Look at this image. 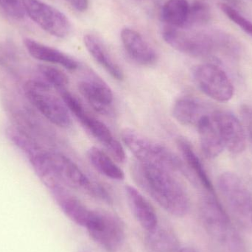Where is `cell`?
I'll return each instance as SVG.
<instances>
[{
    "mask_svg": "<svg viewBox=\"0 0 252 252\" xmlns=\"http://www.w3.org/2000/svg\"><path fill=\"white\" fill-rule=\"evenodd\" d=\"M30 159L37 174L49 188L61 185L82 191L107 204L113 201L112 195L104 186L87 176L66 156L41 150Z\"/></svg>",
    "mask_w": 252,
    "mask_h": 252,
    "instance_id": "obj_1",
    "label": "cell"
},
{
    "mask_svg": "<svg viewBox=\"0 0 252 252\" xmlns=\"http://www.w3.org/2000/svg\"><path fill=\"white\" fill-rule=\"evenodd\" d=\"M136 185L169 214L185 217L190 209V199L185 187L172 172L136 161L132 165Z\"/></svg>",
    "mask_w": 252,
    "mask_h": 252,
    "instance_id": "obj_2",
    "label": "cell"
},
{
    "mask_svg": "<svg viewBox=\"0 0 252 252\" xmlns=\"http://www.w3.org/2000/svg\"><path fill=\"white\" fill-rule=\"evenodd\" d=\"M121 137L139 162L161 167L172 173L186 172L182 159L164 145L129 127L123 130Z\"/></svg>",
    "mask_w": 252,
    "mask_h": 252,
    "instance_id": "obj_3",
    "label": "cell"
},
{
    "mask_svg": "<svg viewBox=\"0 0 252 252\" xmlns=\"http://www.w3.org/2000/svg\"><path fill=\"white\" fill-rule=\"evenodd\" d=\"M218 187L225 204L235 221L252 232V195L244 181L235 173H222Z\"/></svg>",
    "mask_w": 252,
    "mask_h": 252,
    "instance_id": "obj_4",
    "label": "cell"
},
{
    "mask_svg": "<svg viewBox=\"0 0 252 252\" xmlns=\"http://www.w3.org/2000/svg\"><path fill=\"white\" fill-rule=\"evenodd\" d=\"M59 93L70 113L75 117L83 127L106 148L115 159L119 162H124L126 157L124 146L114 136L107 126L91 115L67 89Z\"/></svg>",
    "mask_w": 252,
    "mask_h": 252,
    "instance_id": "obj_5",
    "label": "cell"
},
{
    "mask_svg": "<svg viewBox=\"0 0 252 252\" xmlns=\"http://www.w3.org/2000/svg\"><path fill=\"white\" fill-rule=\"evenodd\" d=\"M25 91L30 101L50 123L64 128L72 125L70 112L63 99L56 96L45 81H28Z\"/></svg>",
    "mask_w": 252,
    "mask_h": 252,
    "instance_id": "obj_6",
    "label": "cell"
},
{
    "mask_svg": "<svg viewBox=\"0 0 252 252\" xmlns=\"http://www.w3.org/2000/svg\"><path fill=\"white\" fill-rule=\"evenodd\" d=\"M86 229L92 240L106 252H118L124 247L126 241L125 225L114 213L93 210Z\"/></svg>",
    "mask_w": 252,
    "mask_h": 252,
    "instance_id": "obj_7",
    "label": "cell"
},
{
    "mask_svg": "<svg viewBox=\"0 0 252 252\" xmlns=\"http://www.w3.org/2000/svg\"><path fill=\"white\" fill-rule=\"evenodd\" d=\"M200 213L204 227L216 241L235 250L238 238L231 224L230 220L214 194L208 193L201 201Z\"/></svg>",
    "mask_w": 252,
    "mask_h": 252,
    "instance_id": "obj_8",
    "label": "cell"
},
{
    "mask_svg": "<svg viewBox=\"0 0 252 252\" xmlns=\"http://www.w3.org/2000/svg\"><path fill=\"white\" fill-rule=\"evenodd\" d=\"M162 37L164 41L175 50L195 57L212 54L217 46L213 34L185 28L167 26L163 31Z\"/></svg>",
    "mask_w": 252,
    "mask_h": 252,
    "instance_id": "obj_9",
    "label": "cell"
},
{
    "mask_svg": "<svg viewBox=\"0 0 252 252\" xmlns=\"http://www.w3.org/2000/svg\"><path fill=\"white\" fill-rule=\"evenodd\" d=\"M192 77L197 87L210 98L224 103L233 97V84L226 72L217 65H198L194 68Z\"/></svg>",
    "mask_w": 252,
    "mask_h": 252,
    "instance_id": "obj_10",
    "label": "cell"
},
{
    "mask_svg": "<svg viewBox=\"0 0 252 252\" xmlns=\"http://www.w3.org/2000/svg\"><path fill=\"white\" fill-rule=\"evenodd\" d=\"M22 3L25 13L47 33L58 38L70 34V21L56 7L40 0H22Z\"/></svg>",
    "mask_w": 252,
    "mask_h": 252,
    "instance_id": "obj_11",
    "label": "cell"
},
{
    "mask_svg": "<svg viewBox=\"0 0 252 252\" xmlns=\"http://www.w3.org/2000/svg\"><path fill=\"white\" fill-rule=\"evenodd\" d=\"M78 90L92 107L101 114H107L112 109L114 94L112 89L94 74H89L78 83Z\"/></svg>",
    "mask_w": 252,
    "mask_h": 252,
    "instance_id": "obj_12",
    "label": "cell"
},
{
    "mask_svg": "<svg viewBox=\"0 0 252 252\" xmlns=\"http://www.w3.org/2000/svg\"><path fill=\"white\" fill-rule=\"evenodd\" d=\"M214 118L224 148L234 154L245 151L247 136L242 123L229 112H215Z\"/></svg>",
    "mask_w": 252,
    "mask_h": 252,
    "instance_id": "obj_13",
    "label": "cell"
},
{
    "mask_svg": "<svg viewBox=\"0 0 252 252\" xmlns=\"http://www.w3.org/2000/svg\"><path fill=\"white\" fill-rule=\"evenodd\" d=\"M121 37L126 53L133 62L146 66L157 62V53L139 32L131 28H124Z\"/></svg>",
    "mask_w": 252,
    "mask_h": 252,
    "instance_id": "obj_14",
    "label": "cell"
},
{
    "mask_svg": "<svg viewBox=\"0 0 252 252\" xmlns=\"http://www.w3.org/2000/svg\"><path fill=\"white\" fill-rule=\"evenodd\" d=\"M125 192L129 208L141 227L145 232L154 230L159 223L151 203L136 188L130 185L126 187Z\"/></svg>",
    "mask_w": 252,
    "mask_h": 252,
    "instance_id": "obj_15",
    "label": "cell"
},
{
    "mask_svg": "<svg viewBox=\"0 0 252 252\" xmlns=\"http://www.w3.org/2000/svg\"><path fill=\"white\" fill-rule=\"evenodd\" d=\"M50 189L66 216L78 226L86 228L91 219L93 210L88 208L64 187L55 185Z\"/></svg>",
    "mask_w": 252,
    "mask_h": 252,
    "instance_id": "obj_16",
    "label": "cell"
},
{
    "mask_svg": "<svg viewBox=\"0 0 252 252\" xmlns=\"http://www.w3.org/2000/svg\"><path fill=\"white\" fill-rule=\"evenodd\" d=\"M195 127L198 130L203 154L209 158L219 157L225 148L215 121L214 112L205 115Z\"/></svg>",
    "mask_w": 252,
    "mask_h": 252,
    "instance_id": "obj_17",
    "label": "cell"
},
{
    "mask_svg": "<svg viewBox=\"0 0 252 252\" xmlns=\"http://www.w3.org/2000/svg\"><path fill=\"white\" fill-rule=\"evenodd\" d=\"M24 44L32 57L41 62L59 65L69 70L79 68V63L72 56L30 38H25Z\"/></svg>",
    "mask_w": 252,
    "mask_h": 252,
    "instance_id": "obj_18",
    "label": "cell"
},
{
    "mask_svg": "<svg viewBox=\"0 0 252 252\" xmlns=\"http://www.w3.org/2000/svg\"><path fill=\"white\" fill-rule=\"evenodd\" d=\"M210 112L202 102L188 96L178 98L172 108V115L178 123L193 127H196L200 121Z\"/></svg>",
    "mask_w": 252,
    "mask_h": 252,
    "instance_id": "obj_19",
    "label": "cell"
},
{
    "mask_svg": "<svg viewBox=\"0 0 252 252\" xmlns=\"http://www.w3.org/2000/svg\"><path fill=\"white\" fill-rule=\"evenodd\" d=\"M84 43L92 57L112 78L119 81L124 79L125 75L122 68L97 37L92 34H87L84 35Z\"/></svg>",
    "mask_w": 252,
    "mask_h": 252,
    "instance_id": "obj_20",
    "label": "cell"
},
{
    "mask_svg": "<svg viewBox=\"0 0 252 252\" xmlns=\"http://www.w3.org/2000/svg\"><path fill=\"white\" fill-rule=\"evenodd\" d=\"M145 246L148 252H178L180 249L173 229L159 223L154 230L145 232Z\"/></svg>",
    "mask_w": 252,
    "mask_h": 252,
    "instance_id": "obj_21",
    "label": "cell"
},
{
    "mask_svg": "<svg viewBox=\"0 0 252 252\" xmlns=\"http://www.w3.org/2000/svg\"><path fill=\"white\" fill-rule=\"evenodd\" d=\"M177 145L184 161L186 163V165L190 169L192 174L195 175V179H197L208 193L215 194L211 180L206 171L202 161L194 151L192 145L185 138L180 137L178 139Z\"/></svg>",
    "mask_w": 252,
    "mask_h": 252,
    "instance_id": "obj_22",
    "label": "cell"
},
{
    "mask_svg": "<svg viewBox=\"0 0 252 252\" xmlns=\"http://www.w3.org/2000/svg\"><path fill=\"white\" fill-rule=\"evenodd\" d=\"M87 157L92 165L103 176L112 180H124V170L105 151L97 147H92L87 152Z\"/></svg>",
    "mask_w": 252,
    "mask_h": 252,
    "instance_id": "obj_23",
    "label": "cell"
},
{
    "mask_svg": "<svg viewBox=\"0 0 252 252\" xmlns=\"http://www.w3.org/2000/svg\"><path fill=\"white\" fill-rule=\"evenodd\" d=\"M189 9V4L187 0H168L161 9V19L168 27L184 28Z\"/></svg>",
    "mask_w": 252,
    "mask_h": 252,
    "instance_id": "obj_24",
    "label": "cell"
},
{
    "mask_svg": "<svg viewBox=\"0 0 252 252\" xmlns=\"http://www.w3.org/2000/svg\"><path fill=\"white\" fill-rule=\"evenodd\" d=\"M38 70L45 79V82L59 93L67 89L69 78L61 69L50 65L41 64L38 66Z\"/></svg>",
    "mask_w": 252,
    "mask_h": 252,
    "instance_id": "obj_25",
    "label": "cell"
},
{
    "mask_svg": "<svg viewBox=\"0 0 252 252\" xmlns=\"http://www.w3.org/2000/svg\"><path fill=\"white\" fill-rule=\"evenodd\" d=\"M210 14L207 5L201 1H195L189 4L188 19L184 28L189 29L192 27L202 25L207 22Z\"/></svg>",
    "mask_w": 252,
    "mask_h": 252,
    "instance_id": "obj_26",
    "label": "cell"
},
{
    "mask_svg": "<svg viewBox=\"0 0 252 252\" xmlns=\"http://www.w3.org/2000/svg\"><path fill=\"white\" fill-rule=\"evenodd\" d=\"M222 11L226 16L232 20L234 23L236 24L244 32L248 33L252 37V22L246 19L241 13H238L235 8L227 4H220Z\"/></svg>",
    "mask_w": 252,
    "mask_h": 252,
    "instance_id": "obj_27",
    "label": "cell"
},
{
    "mask_svg": "<svg viewBox=\"0 0 252 252\" xmlns=\"http://www.w3.org/2000/svg\"><path fill=\"white\" fill-rule=\"evenodd\" d=\"M0 7L10 17L16 20H21L25 17L22 0H0Z\"/></svg>",
    "mask_w": 252,
    "mask_h": 252,
    "instance_id": "obj_28",
    "label": "cell"
},
{
    "mask_svg": "<svg viewBox=\"0 0 252 252\" xmlns=\"http://www.w3.org/2000/svg\"><path fill=\"white\" fill-rule=\"evenodd\" d=\"M241 115L247 136L252 142V107L248 105H242L241 107Z\"/></svg>",
    "mask_w": 252,
    "mask_h": 252,
    "instance_id": "obj_29",
    "label": "cell"
},
{
    "mask_svg": "<svg viewBox=\"0 0 252 252\" xmlns=\"http://www.w3.org/2000/svg\"><path fill=\"white\" fill-rule=\"evenodd\" d=\"M75 10L84 12L88 9L90 0H66Z\"/></svg>",
    "mask_w": 252,
    "mask_h": 252,
    "instance_id": "obj_30",
    "label": "cell"
},
{
    "mask_svg": "<svg viewBox=\"0 0 252 252\" xmlns=\"http://www.w3.org/2000/svg\"><path fill=\"white\" fill-rule=\"evenodd\" d=\"M178 252H198L194 249L190 248V247H184V248L179 249Z\"/></svg>",
    "mask_w": 252,
    "mask_h": 252,
    "instance_id": "obj_31",
    "label": "cell"
},
{
    "mask_svg": "<svg viewBox=\"0 0 252 252\" xmlns=\"http://www.w3.org/2000/svg\"><path fill=\"white\" fill-rule=\"evenodd\" d=\"M229 1H232V2H233V1H235V0H229Z\"/></svg>",
    "mask_w": 252,
    "mask_h": 252,
    "instance_id": "obj_32",
    "label": "cell"
}]
</instances>
